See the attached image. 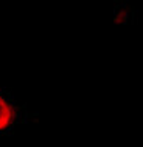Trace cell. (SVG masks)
Here are the masks:
<instances>
[{
	"label": "cell",
	"mask_w": 143,
	"mask_h": 147,
	"mask_svg": "<svg viewBox=\"0 0 143 147\" xmlns=\"http://www.w3.org/2000/svg\"><path fill=\"white\" fill-rule=\"evenodd\" d=\"M19 109L11 98L0 93V133L6 132L17 122Z\"/></svg>",
	"instance_id": "obj_1"
}]
</instances>
